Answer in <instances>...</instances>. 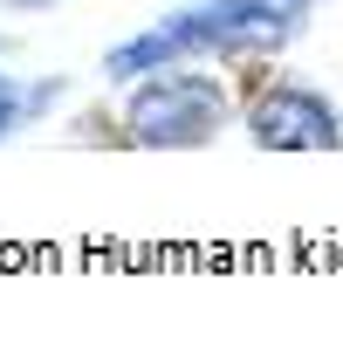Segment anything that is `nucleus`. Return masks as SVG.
Wrapping results in <instances>:
<instances>
[{
    "instance_id": "nucleus-1",
    "label": "nucleus",
    "mask_w": 343,
    "mask_h": 357,
    "mask_svg": "<svg viewBox=\"0 0 343 357\" xmlns=\"http://www.w3.org/2000/svg\"><path fill=\"white\" fill-rule=\"evenodd\" d=\"M296 14L268 7V0H199L185 14H172L158 28H144L137 42L110 48V76H144V69H172L185 55H275L289 42Z\"/></svg>"
},
{
    "instance_id": "nucleus-2",
    "label": "nucleus",
    "mask_w": 343,
    "mask_h": 357,
    "mask_svg": "<svg viewBox=\"0 0 343 357\" xmlns=\"http://www.w3.org/2000/svg\"><path fill=\"white\" fill-rule=\"evenodd\" d=\"M227 117V89L213 76H192L172 62L158 83H144L130 96V137L137 144H165V151H185V144H206Z\"/></svg>"
},
{
    "instance_id": "nucleus-3",
    "label": "nucleus",
    "mask_w": 343,
    "mask_h": 357,
    "mask_svg": "<svg viewBox=\"0 0 343 357\" xmlns=\"http://www.w3.org/2000/svg\"><path fill=\"white\" fill-rule=\"evenodd\" d=\"M254 144L268 151H337V110L316 89H268L254 103Z\"/></svg>"
},
{
    "instance_id": "nucleus-4",
    "label": "nucleus",
    "mask_w": 343,
    "mask_h": 357,
    "mask_svg": "<svg viewBox=\"0 0 343 357\" xmlns=\"http://www.w3.org/2000/svg\"><path fill=\"white\" fill-rule=\"evenodd\" d=\"M14 124H21V96H14V83H7V76H0V137L14 131Z\"/></svg>"
},
{
    "instance_id": "nucleus-5",
    "label": "nucleus",
    "mask_w": 343,
    "mask_h": 357,
    "mask_svg": "<svg viewBox=\"0 0 343 357\" xmlns=\"http://www.w3.org/2000/svg\"><path fill=\"white\" fill-rule=\"evenodd\" d=\"M268 7H282V14H302V7H309V0H268Z\"/></svg>"
},
{
    "instance_id": "nucleus-6",
    "label": "nucleus",
    "mask_w": 343,
    "mask_h": 357,
    "mask_svg": "<svg viewBox=\"0 0 343 357\" xmlns=\"http://www.w3.org/2000/svg\"><path fill=\"white\" fill-rule=\"evenodd\" d=\"M7 7H48V0H7Z\"/></svg>"
}]
</instances>
